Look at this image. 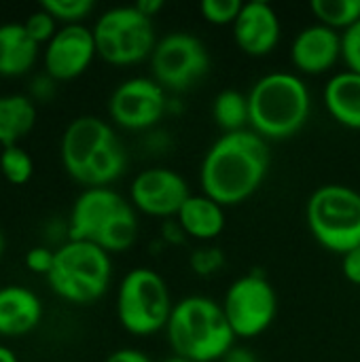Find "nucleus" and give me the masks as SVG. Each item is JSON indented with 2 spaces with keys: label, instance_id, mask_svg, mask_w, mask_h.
I'll use <instances>...</instances> for the list:
<instances>
[{
  "label": "nucleus",
  "instance_id": "34",
  "mask_svg": "<svg viewBox=\"0 0 360 362\" xmlns=\"http://www.w3.org/2000/svg\"><path fill=\"white\" fill-rule=\"evenodd\" d=\"M223 362H259L257 358V354L252 352V350H248V348H231L227 354H225V358Z\"/></svg>",
  "mask_w": 360,
  "mask_h": 362
},
{
  "label": "nucleus",
  "instance_id": "26",
  "mask_svg": "<svg viewBox=\"0 0 360 362\" xmlns=\"http://www.w3.org/2000/svg\"><path fill=\"white\" fill-rule=\"evenodd\" d=\"M244 2L240 0H202L199 2V13L208 23L214 25H233Z\"/></svg>",
  "mask_w": 360,
  "mask_h": 362
},
{
  "label": "nucleus",
  "instance_id": "38",
  "mask_svg": "<svg viewBox=\"0 0 360 362\" xmlns=\"http://www.w3.org/2000/svg\"><path fill=\"white\" fill-rule=\"evenodd\" d=\"M2 252H4V235L0 231V257H2Z\"/></svg>",
  "mask_w": 360,
  "mask_h": 362
},
{
  "label": "nucleus",
  "instance_id": "1",
  "mask_svg": "<svg viewBox=\"0 0 360 362\" xmlns=\"http://www.w3.org/2000/svg\"><path fill=\"white\" fill-rule=\"evenodd\" d=\"M269 163V144L252 129L223 134L204 155L202 191L223 208L238 206L261 189Z\"/></svg>",
  "mask_w": 360,
  "mask_h": 362
},
{
  "label": "nucleus",
  "instance_id": "30",
  "mask_svg": "<svg viewBox=\"0 0 360 362\" xmlns=\"http://www.w3.org/2000/svg\"><path fill=\"white\" fill-rule=\"evenodd\" d=\"M53 261H55V252L45 246H36V248L28 250V255H25L28 269H32L34 274H42V276H49Z\"/></svg>",
  "mask_w": 360,
  "mask_h": 362
},
{
  "label": "nucleus",
  "instance_id": "8",
  "mask_svg": "<svg viewBox=\"0 0 360 362\" xmlns=\"http://www.w3.org/2000/svg\"><path fill=\"white\" fill-rule=\"evenodd\" d=\"M172 310L170 288L157 272L136 267L125 274L117 293V316L127 333L146 337L166 331Z\"/></svg>",
  "mask_w": 360,
  "mask_h": 362
},
{
  "label": "nucleus",
  "instance_id": "5",
  "mask_svg": "<svg viewBox=\"0 0 360 362\" xmlns=\"http://www.w3.org/2000/svg\"><path fill=\"white\" fill-rule=\"evenodd\" d=\"M68 235L76 242H91L108 255L123 252L138 238L136 208L108 187L85 189L72 206Z\"/></svg>",
  "mask_w": 360,
  "mask_h": 362
},
{
  "label": "nucleus",
  "instance_id": "18",
  "mask_svg": "<svg viewBox=\"0 0 360 362\" xmlns=\"http://www.w3.org/2000/svg\"><path fill=\"white\" fill-rule=\"evenodd\" d=\"M325 106L344 127L360 129V74L342 70L325 85Z\"/></svg>",
  "mask_w": 360,
  "mask_h": 362
},
{
  "label": "nucleus",
  "instance_id": "37",
  "mask_svg": "<svg viewBox=\"0 0 360 362\" xmlns=\"http://www.w3.org/2000/svg\"><path fill=\"white\" fill-rule=\"evenodd\" d=\"M163 362H191V361H187V358H180V356H172V358H168V361H163Z\"/></svg>",
  "mask_w": 360,
  "mask_h": 362
},
{
  "label": "nucleus",
  "instance_id": "29",
  "mask_svg": "<svg viewBox=\"0 0 360 362\" xmlns=\"http://www.w3.org/2000/svg\"><path fill=\"white\" fill-rule=\"evenodd\" d=\"M223 252L216 248H199L195 250V255L191 257V267L199 274V276H210L214 274L221 265H223Z\"/></svg>",
  "mask_w": 360,
  "mask_h": 362
},
{
  "label": "nucleus",
  "instance_id": "17",
  "mask_svg": "<svg viewBox=\"0 0 360 362\" xmlns=\"http://www.w3.org/2000/svg\"><path fill=\"white\" fill-rule=\"evenodd\" d=\"M42 320L40 299L25 286L0 288V335L19 337L34 331Z\"/></svg>",
  "mask_w": 360,
  "mask_h": 362
},
{
  "label": "nucleus",
  "instance_id": "33",
  "mask_svg": "<svg viewBox=\"0 0 360 362\" xmlns=\"http://www.w3.org/2000/svg\"><path fill=\"white\" fill-rule=\"evenodd\" d=\"M53 89H55V85H53V78H51L49 74H47V76H38V78H34L32 93H34L36 98L47 100V98H51V95H53Z\"/></svg>",
  "mask_w": 360,
  "mask_h": 362
},
{
  "label": "nucleus",
  "instance_id": "3",
  "mask_svg": "<svg viewBox=\"0 0 360 362\" xmlns=\"http://www.w3.org/2000/svg\"><path fill=\"white\" fill-rule=\"evenodd\" d=\"M166 335L174 354L191 362L223 361L236 341L223 305L202 295L174 303Z\"/></svg>",
  "mask_w": 360,
  "mask_h": 362
},
{
  "label": "nucleus",
  "instance_id": "14",
  "mask_svg": "<svg viewBox=\"0 0 360 362\" xmlns=\"http://www.w3.org/2000/svg\"><path fill=\"white\" fill-rule=\"evenodd\" d=\"M98 55L93 30L83 23L64 25L47 42L45 68L53 81H72L81 76Z\"/></svg>",
  "mask_w": 360,
  "mask_h": 362
},
{
  "label": "nucleus",
  "instance_id": "4",
  "mask_svg": "<svg viewBox=\"0 0 360 362\" xmlns=\"http://www.w3.org/2000/svg\"><path fill=\"white\" fill-rule=\"evenodd\" d=\"M250 129L263 140H286L310 119L312 98L301 76L284 70L261 76L248 91Z\"/></svg>",
  "mask_w": 360,
  "mask_h": 362
},
{
  "label": "nucleus",
  "instance_id": "22",
  "mask_svg": "<svg viewBox=\"0 0 360 362\" xmlns=\"http://www.w3.org/2000/svg\"><path fill=\"white\" fill-rule=\"evenodd\" d=\"M212 117L214 123L225 132H242L246 125H250V108H248V95L240 93L236 89H225L214 98L212 104Z\"/></svg>",
  "mask_w": 360,
  "mask_h": 362
},
{
  "label": "nucleus",
  "instance_id": "25",
  "mask_svg": "<svg viewBox=\"0 0 360 362\" xmlns=\"http://www.w3.org/2000/svg\"><path fill=\"white\" fill-rule=\"evenodd\" d=\"M93 0H42L40 8H45L53 19L64 21L66 25L81 23L91 11H93Z\"/></svg>",
  "mask_w": 360,
  "mask_h": 362
},
{
  "label": "nucleus",
  "instance_id": "16",
  "mask_svg": "<svg viewBox=\"0 0 360 362\" xmlns=\"http://www.w3.org/2000/svg\"><path fill=\"white\" fill-rule=\"evenodd\" d=\"M342 57V34L323 23L303 28L291 47V59L303 74H323Z\"/></svg>",
  "mask_w": 360,
  "mask_h": 362
},
{
  "label": "nucleus",
  "instance_id": "27",
  "mask_svg": "<svg viewBox=\"0 0 360 362\" xmlns=\"http://www.w3.org/2000/svg\"><path fill=\"white\" fill-rule=\"evenodd\" d=\"M23 28L25 32L30 34V38L38 45L42 42H49L53 36H55V19L45 11V8H38L34 13L28 15V19L23 21Z\"/></svg>",
  "mask_w": 360,
  "mask_h": 362
},
{
  "label": "nucleus",
  "instance_id": "31",
  "mask_svg": "<svg viewBox=\"0 0 360 362\" xmlns=\"http://www.w3.org/2000/svg\"><path fill=\"white\" fill-rule=\"evenodd\" d=\"M342 272L348 282L360 286V246L342 257Z\"/></svg>",
  "mask_w": 360,
  "mask_h": 362
},
{
  "label": "nucleus",
  "instance_id": "2",
  "mask_svg": "<svg viewBox=\"0 0 360 362\" xmlns=\"http://www.w3.org/2000/svg\"><path fill=\"white\" fill-rule=\"evenodd\" d=\"M62 163L87 189L108 187L127 168L125 148L115 129L98 117L74 119L62 136Z\"/></svg>",
  "mask_w": 360,
  "mask_h": 362
},
{
  "label": "nucleus",
  "instance_id": "28",
  "mask_svg": "<svg viewBox=\"0 0 360 362\" xmlns=\"http://www.w3.org/2000/svg\"><path fill=\"white\" fill-rule=\"evenodd\" d=\"M342 59L348 70L360 74V21L342 34Z\"/></svg>",
  "mask_w": 360,
  "mask_h": 362
},
{
  "label": "nucleus",
  "instance_id": "9",
  "mask_svg": "<svg viewBox=\"0 0 360 362\" xmlns=\"http://www.w3.org/2000/svg\"><path fill=\"white\" fill-rule=\"evenodd\" d=\"M93 38L98 55L112 66H132L146 57L151 59L159 40L153 19L142 15L134 4L102 13L93 25Z\"/></svg>",
  "mask_w": 360,
  "mask_h": 362
},
{
  "label": "nucleus",
  "instance_id": "20",
  "mask_svg": "<svg viewBox=\"0 0 360 362\" xmlns=\"http://www.w3.org/2000/svg\"><path fill=\"white\" fill-rule=\"evenodd\" d=\"M38 42L30 38L23 23L0 25V74L19 76L25 74L38 55Z\"/></svg>",
  "mask_w": 360,
  "mask_h": 362
},
{
  "label": "nucleus",
  "instance_id": "13",
  "mask_svg": "<svg viewBox=\"0 0 360 362\" xmlns=\"http://www.w3.org/2000/svg\"><path fill=\"white\" fill-rule=\"evenodd\" d=\"M189 197L191 191L187 180L170 168L142 170L129 187L132 206L157 218L176 216Z\"/></svg>",
  "mask_w": 360,
  "mask_h": 362
},
{
  "label": "nucleus",
  "instance_id": "32",
  "mask_svg": "<svg viewBox=\"0 0 360 362\" xmlns=\"http://www.w3.org/2000/svg\"><path fill=\"white\" fill-rule=\"evenodd\" d=\"M104 362H153L151 356H146L144 352L140 350H134V348H121L117 352H112Z\"/></svg>",
  "mask_w": 360,
  "mask_h": 362
},
{
  "label": "nucleus",
  "instance_id": "10",
  "mask_svg": "<svg viewBox=\"0 0 360 362\" xmlns=\"http://www.w3.org/2000/svg\"><path fill=\"white\" fill-rule=\"evenodd\" d=\"M210 70L206 45L189 32H172L157 40L151 55L153 78L166 91H187Z\"/></svg>",
  "mask_w": 360,
  "mask_h": 362
},
{
  "label": "nucleus",
  "instance_id": "6",
  "mask_svg": "<svg viewBox=\"0 0 360 362\" xmlns=\"http://www.w3.org/2000/svg\"><path fill=\"white\" fill-rule=\"evenodd\" d=\"M110 278V255L91 242L76 240H68L55 250V261L47 276L55 295L79 305L98 301L108 291Z\"/></svg>",
  "mask_w": 360,
  "mask_h": 362
},
{
  "label": "nucleus",
  "instance_id": "36",
  "mask_svg": "<svg viewBox=\"0 0 360 362\" xmlns=\"http://www.w3.org/2000/svg\"><path fill=\"white\" fill-rule=\"evenodd\" d=\"M0 362H19V361H17V356H15V352H13L11 348L0 346Z\"/></svg>",
  "mask_w": 360,
  "mask_h": 362
},
{
  "label": "nucleus",
  "instance_id": "15",
  "mask_svg": "<svg viewBox=\"0 0 360 362\" xmlns=\"http://www.w3.org/2000/svg\"><path fill=\"white\" fill-rule=\"evenodd\" d=\"M282 25L276 8L265 0L244 2L236 23L233 40L236 45L252 57L269 55L280 42Z\"/></svg>",
  "mask_w": 360,
  "mask_h": 362
},
{
  "label": "nucleus",
  "instance_id": "21",
  "mask_svg": "<svg viewBox=\"0 0 360 362\" xmlns=\"http://www.w3.org/2000/svg\"><path fill=\"white\" fill-rule=\"evenodd\" d=\"M36 123V108L28 95H0V144L17 146V142L32 132Z\"/></svg>",
  "mask_w": 360,
  "mask_h": 362
},
{
  "label": "nucleus",
  "instance_id": "11",
  "mask_svg": "<svg viewBox=\"0 0 360 362\" xmlns=\"http://www.w3.org/2000/svg\"><path fill=\"white\" fill-rule=\"evenodd\" d=\"M223 312L236 337L252 339L263 335L276 320L278 297L274 286L261 274L238 278L223 299Z\"/></svg>",
  "mask_w": 360,
  "mask_h": 362
},
{
  "label": "nucleus",
  "instance_id": "19",
  "mask_svg": "<svg viewBox=\"0 0 360 362\" xmlns=\"http://www.w3.org/2000/svg\"><path fill=\"white\" fill-rule=\"evenodd\" d=\"M176 221L185 235L195 238L199 242H210L219 238L225 229V208L210 199L208 195H191L180 212L176 214Z\"/></svg>",
  "mask_w": 360,
  "mask_h": 362
},
{
  "label": "nucleus",
  "instance_id": "23",
  "mask_svg": "<svg viewBox=\"0 0 360 362\" xmlns=\"http://www.w3.org/2000/svg\"><path fill=\"white\" fill-rule=\"evenodd\" d=\"M310 8L318 23L337 32H346L360 21V0H314Z\"/></svg>",
  "mask_w": 360,
  "mask_h": 362
},
{
  "label": "nucleus",
  "instance_id": "12",
  "mask_svg": "<svg viewBox=\"0 0 360 362\" xmlns=\"http://www.w3.org/2000/svg\"><path fill=\"white\" fill-rule=\"evenodd\" d=\"M168 110L166 89L151 76H134L117 85L108 100L110 119L123 129L155 127Z\"/></svg>",
  "mask_w": 360,
  "mask_h": 362
},
{
  "label": "nucleus",
  "instance_id": "24",
  "mask_svg": "<svg viewBox=\"0 0 360 362\" xmlns=\"http://www.w3.org/2000/svg\"><path fill=\"white\" fill-rule=\"evenodd\" d=\"M0 172L13 185H25L34 174L32 157L21 146H6L0 155Z\"/></svg>",
  "mask_w": 360,
  "mask_h": 362
},
{
  "label": "nucleus",
  "instance_id": "7",
  "mask_svg": "<svg viewBox=\"0 0 360 362\" xmlns=\"http://www.w3.org/2000/svg\"><path fill=\"white\" fill-rule=\"evenodd\" d=\"M314 240L331 252L346 255L360 246V193L346 185L318 187L306 208Z\"/></svg>",
  "mask_w": 360,
  "mask_h": 362
},
{
  "label": "nucleus",
  "instance_id": "35",
  "mask_svg": "<svg viewBox=\"0 0 360 362\" xmlns=\"http://www.w3.org/2000/svg\"><path fill=\"white\" fill-rule=\"evenodd\" d=\"M134 6H136L142 15H146L149 19H153V17L163 8V0H138Z\"/></svg>",
  "mask_w": 360,
  "mask_h": 362
}]
</instances>
